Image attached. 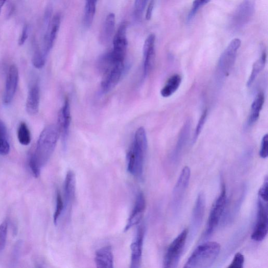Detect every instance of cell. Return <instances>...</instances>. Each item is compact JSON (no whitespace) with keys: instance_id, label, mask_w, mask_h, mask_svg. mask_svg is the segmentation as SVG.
I'll use <instances>...</instances> for the list:
<instances>
[{"instance_id":"d6986e66","label":"cell","mask_w":268,"mask_h":268,"mask_svg":"<svg viewBox=\"0 0 268 268\" xmlns=\"http://www.w3.org/2000/svg\"><path fill=\"white\" fill-rule=\"evenodd\" d=\"M94 261L98 267H114V255L110 246H106L98 250L95 253Z\"/></svg>"},{"instance_id":"4316f807","label":"cell","mask_w":268,"mask_h":268,"mask_svg":"<svg viewBox=\"0 0 268 268\" xmlns=\"http://www.w3.org/2000/svg\"><path fill=\"white\" fill-rule=\"evenodd\" d=\"M10 151V145L8 141L7 129L4 123L0 120V155L6 156Z\"/></svg>"},{"instance_id":"8d00e7d4","label":"cell","mask_w":268,"mask_h":268,"mask_svg":"<svg viewBox=\"0 0 268 268\" xmlns=\"http://www.w3.org/2000/svg\"><path fill=\"white\" fill-rule=\"evenodd\" d=\"M260 156L263 158L265 159L268 156V136L265 134L263 136L261 144V148L259 151Z\"/></svg>"},{"instance_id":"8992f818","label":"cell","mask_w":268,"mask_h":268,"mask_svg":"<svg viewBox=\"0 0 268 268\" xmlns=\"http://www.w3.org/2000/svg\"><path fill=\"white\" fill-rule=\"evenodd\" d=\"M188 234V230L184 229L173 241L166 253L164 265L165 267H176L179 262Z\"/></svg>"},{"instance_id":"e0dca14e","label":"cell","mask_w":268,"mask_h":268,"mask_svg":"<svg viewBox=\"0 0 268 268\" xmlns=\"http://www.w3.org/2000/svg\"><path fill=\"white\" fill-rule=\"evenodd\" d=\"M71 122L70 107L68 98L65 100L59 115L58 124L60 135L65 143L68 136Z\"/></svg>"},{"instance_id":"1f68e13d","label":"cell","mask_w":268,"mask_h":268,"mask_svg":"<svg viewBox=\"0 0 268 268\" xmlns=\"http://www.w3.org/2000/svg\"><path fill=\"white\" fill-rule=\"evenodd\" d=\"M8 228V223L6 220L0 225V252L4 250L6 245Z\"/></svg>"},{"instance_id":"f1b7e54d","label":"cell","mask_w":268,"mask_h":268,"mask_svg":"<svg viewBox=\"0 0 268 268\" xmlns=\"http://www.w3.org/2000/svg\"><path fill=\"white\" fill-rule=\"evenodd\" d=\"M17 139L20 143L22 145L28 146L31 143V131L28 125L24 122H22L18 126Z\"/></svg>"},{"instance_id":"7402d4cb","label":"cell","mask_w":268,"mask_h":268,"mask_svg":"<svg viewBox=\"0 0 268 268\" xmlns=\"http://www.w3.org/2000/svg\"><path fill=\"white\" fill-rule=\"evenodd\" d=\"M116 16L113 13L109 14L104 22L100 34V41L103 44L109 43L115 30Z\"/></svg>"},{"instance_id":"cb8c5ba5","label":"cell","mask_w":268,"mask_h":268,"mask_svg":"<svg viewBox=\"0 0 268 268\" xmlns=\"http://www.w3.org/2000/svg\"><path fill=\"white\" fill-rule=\"evenodd\" d=\"M205 198L203 194L201 193L197 200L193 214V225L196 228L202 223L205 212Z\"/></svg>"},{"instance_id":"5b68a950","label":"cell","mask_w":268,"mask_h":268,"mask_svg":"<svg viewBox=\"0 0 268 268\" xmlns=\"http://www.w3.org/2000/svg\"><path fill=\"white\" fill-rule=\"evenodd\" d=\"M241 44L242 42L239 39H235L222 53L218 63V71L222 77H227L230 74Z\"/></svg>"},{"instance_id":"2e32d148","label":"cell","mask_w":268,"mask_h":268,"mask_svg":"<svg viewBox=\"0 0 268 268\" xmlns=\"http://www.w3.org/2000/svg\"><path fill=\"white\" fill-rule=\"evenodd\" d=\"M190 177V169L188 167H184L175 185L173 193V202L175 206L181 201L184 194L189 185Z\"/></svg>"},{"instance_id":"5bb4252c","label":"cell","mask_w":268,"mask_h":268,"mask_svg":"<svg viewBox=\"0 0 268 268\" xmlns=\"http://www.w3.org/2000/svg\"><path fill=\"white\" fill-rule=\"evenodd\" d=\"M155 41L154 34H150L146 40L143 48V72L147 76L152 70L155 61Z\"/></svg>"},{"instance_id":"44dd1931","label":"cell","mask_w":268,"mask_h":268,"mask_svg":"<svg viewBox=\"0 0 268 268\" xmlns=\"http://www.w3.org/2000/svg\"><path fill=\"white\" fill-rule=\"evenodd\" d=\"M40 103V89L34 85L30 89L26 102V111L29 115H36L39 111Z\"/></svg>"},{"instance_id":"3957f363","label":"cell","mask_w":268,"mask_h":268,"mask_svg":"<svg viewBox=\"0 0 268 268\" xmlns=\"http://www.w3.org/2000/svg\"><path fill=\"white\" fill-rule=\"evenodd\" d=\"M220 245L214 242L199 246L187 260L185 268H207L210 267L218 257Z\"/></svg>"},{"instance_id":"30bf717a","label":"cell","mask_w":268,"mask_h":268,"mask_svg":"<svg viewBox=\"0 0 268 268\" xmlns=\"http://www.w3.org/2000/svg\"><path fill=\"white\" fill-rule=\"evenodd\" d=\"M124 70V64H114L102 72L101 89L104 92H108L118 84Z\"/></svg>"},{"instance_id":"52a82bcc","label":"cell","mask_w":268,"mask_h":268,"mask_svg":"<svg viewBox=\"0 0 268 268\" xmlns=\"http://www.w3.org/2000/svg\"><path fill=\"white\" fill-rule=\"evenodd\" d=\"M226 203V187L225 184L223 183L220 195L214 202L209 214L205 232L206 236L210 235L217 227L224 211Z\"/></svg>"},{"instance_id":"83f0119b","label":"cell","mask_w":268,"mask_h":268,"mask_svg":"<svg viewBox=\"0 0 268 268\" xmlns=\"http://www.w3.org/2000/svg\"><path fill=\"white\" fill-rule=\"evenodd\" d=\"M98 0H86L84 23L87 28L92 25L94 17Z\"/></svg>"},{"instance_id":"4dcf8cb0","label":"cell","mask_w":268,"mask_h":268,"mask_svg":"<svg viewBox=\"0 0 268 268\" xmlns=\"http://www.w3.org/2000/svg\"><path fill=\"white\" fill-rule=\"evenodd\" d=\"M210 1L211 0H195L189 14L188 16H187V21L190 22L194 19L201 8L209 3Z\"/></svg>"},{"instance_id":"4fadbf2b","label":"cell","mask_w":268,"mask_h":268,"mask_svg":"<svg viewBox=\"0 0 268 268\" xmlns=\"http://www.w3.org/2000/svg\"><path fill=\"white\" fill-rule=\"evenodd\" d=\"M146 205L145 196L143 193L140 192L137 197L132 210L124 228L125 232L129 231L132 227L140 223L146 208Z\"/></svg>"},{"instance_id":"f546056e","label":"cell","mask_w":268,"mask_h":268,"mask_svg":"<svg viewBox=\"0 0 268 268\" xmlns=\"http://www.w3.org/2000/svg\"><path fill=\"white\" fill-rule=\"evenodd\" d=\"M65 205L64 201L60 192H58L56 196V206L53 215V222L57 225L62 214L65 211Z\"/></svg>"},{"instance_id":"e575fe53","label":"cell","mask_w":268,"mask_h":268,"mask_svg":"<svg viewBox=\"0 0 268 268\" xmlns=\"http://www.w3.org/2000/svg\"><path fill=\"white\" fill-rule=\"evenodd\" d=\"M245 258L243 254L238 253L234 257L232 263L228 266V268H242L244 266Z\"/></svg>"},{"instance_id":"ba28073f","label":"cell","mask_w":268,"mask_h":268,"mask_svg":"<svg viewBox=\"0 0 268 268\" xmlns=\"http://www.w3.org/2000/svg\"><path fill=\"white\" fill-rule=\"evenodd\" d=\"M267 202L258 199L256 224L252 234V239L256 242H261L266 236L268 227Z\"/></svg>"},{"instance_id":"d6a6232c","label":"cell","mask_w":268,"mask_h":268,"mask_svg":"<svg viewBox=\"0 0 268 268\" xmlns=\"http://www.w3.org/2000/svg\"><path fill=\"white\" fill-rule=\"evenodd\" d=\"M46 56L42 50H36L33 57L32 63L33 66L37 69L42 68L46 62Z\"/></svg>"},{"instance_id":"484cf974","label":"cell","mask_w":268,"mask_h":268,"mask_svg":"<svg viewBox=\"0 0 268 268\" xmlns=\"http://www.w3.org/2000/svg\"><path fill=\"white\" fill-rule=\"evenodd\" d=\"M266 61V53L264 48L262 49L259 59L254 63L251 75L247 83V86L251 87L260 72L264 68Z\"/></svg>"},{"instance_id":"9a60e30c","label":"cell","mask_w":268,"mask_h":268,"mask_svg":"<svg viewBox=\"0 0 268 268\" xmlns=\"http://www.w3.org/2000/svg\"><path fill=\"white\" fill-rule=\"evenodd\" d=\"M61 23V16L60 14H57L53 16L48 25V30L45 36L44 47L42 50L46 56L54 44L60 30Z\"/></svg>"},{"instance_id":"d4e9b609","label":"cell","mask_w":268,"mask_h":268,"mask_svg":"<svg viewBox=\"0 0 268 268\" xmlns=\"http://www.w3.org/2000/svg\"><path fill=\"white\" fill-rule=\"evenodd\" d=\"M181 82L182 78L179 74H175L171 76L161 90V95L164 98H168L171 96L179 89Z\"/></svg>"},{"instance_id":"836d02e7","label":"cell","mask_w":268,"mask_h":268,"mask_svg":"<svg viewBox=\"0 0 268 268\" xmlns=\"http://www.w3.org/2000/svg\"><path fill=\"white\" fill-rule=\"evenodd\" d=\"M207 116V110H205L204 111V112L202 114V115L200 118V120L198 122V125L196 127V130L195 131V133H194V136L193 138V142L194 143H195L196 142L199 136L200 135V133L202 131V129L204 127V125L205 124V123L206 122Z\"/></svg>"},{"instance_id":"9c48e42d","label":"cell","mask_w":268,"mask_h":268,"mask_svg":"<svg viewBox=\"0 0 268 268\" xmlns=\"http://www.w3.org/2000/svg\"><path fill=\"white\" fill-rule=\"evenodd\" d=\"M127 23L123 22L113 39V49L111 52L114 60L119 63H124L126 58L127 47Z\"/></svg>"},{"instance_id":"277c9868","label":"cell","mask_w":268,"mask_h":268,"mask_svg":"<svg viewBox=\"0 0 268 268\" xmlns=\"http://www.w3.org/2000/svg\"><path fill=\"white\" fill-rule=\"evenodd\" d=\"M255 0H243L231 17L229 28L232 31L242 29L250 22L255 11Z\"/></svg>"},{"instance_id":"74e56055","label":"cell","mask_w":268,"mask_h":268,"mask_svg":"<svg viewBox=\"0 0 268 268\" xmlns=\"http://www.w3.org/2000/svg\"><path fill=\"white\" fill-rule=\"evenodd\" d=\"M267 177H266L264 183L259 191V198L264 202H267L268 191H267Z\"/></svg>"},{"instance_id":"ac0fdd59","label":"cell","mask_w":268,"mask_h":268,"mask_svg":"<svg viewBox=\"0 0 268 268\" xmlns=\"http://www.w3.org/2000/svg\"><path fill=\"white\" fill-rule=\"evenodd\" d=\"M64 192L65 209L69 210L74 201L76 194V178L72 171H69L66 176L64 184Z\"/></svg>"},{"instance_id":"d590c367","label":"cell","mask_w":268,"mask_h":268,"mask_svg":"<svg viewBox=\"0 0 268 268\" xmlns=\"http://www.w3.org/2000/svg\"><path fill=\"white\" fill-rule=\"evenodd\" d=\"M148 0H136L135 13L138 17L142 16Z\"/></svg>"},{"instance_id":"603a6c76","label":"cell","mask_w":268,"mask_h":268,"mask_svg":"<svg viewBox=\"0 0 268 268\" xmlns=\"http://www.w3.org/2000/svg\"><path fill=\"white\" fill-rule=\"evenodd\" d=\"M264 102V94L260 92L257 95L252 104L251 111L247 122L248 126H253L258 120Z\"/></svg>"},{"instance_id":"ab89813d","label":"cell","mask_w":268,"mask_h":268,"mask_svg":"<svg viewBox=\"0 0 268 268\" xmlns=\"http://www.w3.org/2000/svg\"><path fill=\"white\" fill-rule=\"evenodd\" d=\"M154 0H151L149 6L148 7V9L147 10L146 18L147 20H150L152 16V11L154 9Z\"/></svg>"},{"instance_id":"f35d334b","label":"cell","mask_w":268,"mask_h":268,"mask_svg":"<svg viewBox=\"0 0 268 268\" xmlns=\"http://www.w3.org/2000/svg\"><path fill=\"white\" fill-rule=\"evenodd\" d=\"M29 36V27L28 25H25L23 29L22 34L19 38L18 45L20 46L23 45Z\"/></svg>"},{"instance_id":"7a4b0ae2","label":"cell","mask_w":268,"mask_h":268,"mask_svg":"<svg viewBox=\"0 0 268 268\" xmlns=\"http://www.w3.org/2000/svg\"><path fill=\"white\" fill-rule=\"evenodd\" d=\"M147 146L145 129L140 127L136 131L127 156V171L138 179H141L143 175Z\"/></svg>"},{"instance_id":"8fae6325","label":"cell","mask_w":268,"mask_h":268,"mask_svg":"<svg viewBox=\"0 0 268 268\" xmlns=\"http://www.w3.org/2000/svg\"><path fill=\"white\" fill-rule=\"evenodd\" d=\"M145 227L141 225L138 229L135 238L132 240L130 246L131 259L130 266L131 268H139L141 266L144 241L145 237Z\"/></svg>"},{"instance_id":"6da1fadb","label":"cell","mask_w":268,"mask_h":268,"mask_svg":"<svg viewBox=\"0 0 268 268\" xmlns=\"http://www.w3.org/2000/svg\"><path fill=\"white\" fill-rule=\"evenodd\" d=\"M60 136L58 125H49L41 132L35 152L30 159V163L41 171L54 152Z\"/></svg>"},{"instance_id":"ffe728a7","label":"cell","mask_w":268,"mask_h":268,"mask_svg":"<svg viewBox=\"0 0 268 268\" xmlns=\"http://www.w3.org/2000/svg\"><path fill=\"white\" fill-rule=\"evenodd\" d=\"M192 127L190 120H187L184 124L179 133L177 145L174 151L173 158L175 162H177L181 156L184 148L190 136Z\"/></svg>"},{"instance_id":"7c38bea8","label":"cell","mask_w":268,"mask_h":268,"mask_svg":"<svg viewBox=\"0 0 268 268\" xmlns=\"http://www.w3.org/2000/svg\"><path fill=\"white\" fill-rule=\"evenodd\" d=\"M19 80V72L15 65H12L8 70L3 101L5 104L9 105L13 101L16 92Z\"/></svg>"},{"instance_id":"60d3db41","label":"cell","mask_w":268,"mask_h":268,"mask_svg":"<svg viewBox=\"0 0 268 268\" xmlns=\"http://www.w3.org/2000/svg\"><path fill=\"white\" fill-rule=\"evenodd\" d=\"M7 0H0V13H1L3 7L6 3Z\"/></svg>"}]
</instances>
